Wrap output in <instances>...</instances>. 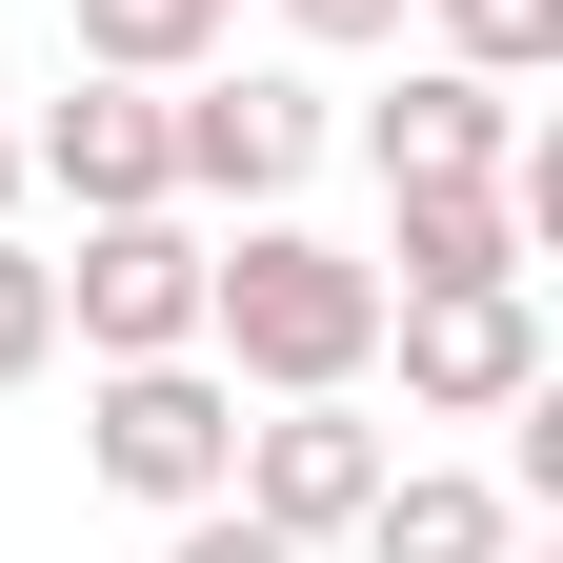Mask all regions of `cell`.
Here are the masks:
<instances>
[{
  "mask_svg": "<svg viewBox=\"0 0 563 563\" xmlns=\"http://www.w3.org/2000/svg\"><path fill=\"white\" fill-rule=\"evenodd\" d=\"M21 181H60L81 222H121V201H181V162H162V81H60L41 121H21Z\"/></svg>",
  "mask_w": 563,
  "mask_h": 563,
  "instance_id": "52a82bcc",
  "label": "cell"
},
{
  "mask_svg": "<svg viewBox=\"0 0 563 563\" xmlns=\"http://www.w3.org/2000/svg\"><path fill=\"white\" fill-rule=\"evenodd\" d=\"M504 483H483V463H383V504L363 523H342V563H504Z\"/></svg>",
  "mask_w": 563,
  "mask_h": 563,
  "instance_id": "30bf717a",
  "label": "cell"
},
{
  "mask_svg": "<svg viewBox=\"0 0 563 563\" xmlns=\"http://www.w3.org/2000/svg\"><path fill=\"white\" fill-rule=\"evenodd\" d=\"M201 363H222L242 402H322V383H363V363H383V262L262 201L242 242H201Z\"/></svg>",
  "mask_w": 563,
  "mask_h": 563,
  "instance_id": "6da1fadb",
  "label": "cell"
},
{
  "mask_svg": "<svg viewBox=\"0 0 563 563\" xmlns=\"http://www.w3.org/2000/svg\"><path fill=\"white\" fill-rule=\"evenodd\" d=\"M41 363H60V262L0 222V383H41Z\"/></svg>",
  "mask_w": 563,
  "mask_h": 563,
  "instance_id": "4fadbf2b",
  "label": "cell"
},
{
  "mask_svg": "<svg viewBox=\"0 0 563 563\" xmlns=\"http://www.w3.org/2000/svg\"><path fill=\"white\" fill-rule=\"evenodd\" d=\"M383 363H402L422 422H504L543 383V302H523V282H402V302H383Z\"/></svg>",
  "mask_w": 563,
  "mask_h": 563,
  "instance_id": "8992f818",
  "label": "cell"
},
{
  "mask_svg": "<svg viewBox=\"0 0 563 563\" xmlns=\"http://www.w3.org/2000/svg\"><path fill=\"white\" fill-rule=\"evenodd\" d=\"M443 21V60H483V81H543L563 60V0H422Z\"/></svg>",
  "mask_w": 563,
  "mask_h": 563,
  "instance_id": "7c38bea8",
  "label": "cell"
},
{
  "mask_svg": "<svg viewBox=\"0 0 563 563\" xmlns=\"http://www.w3.org/2000/svg\"><path fill=\"white\" fill-rule=\"evenodd\" d=\"M162 563H322V543H282V523H242V504H181Z\"/></svg>",
  "mask_w": 563,
  "mask_h": 563,
  "instance_id": "9a60e30c",
  "label": "cell"
},
{
  "mask_svg": "<svg viewBox=\"0 0 563 563\" xmlns=\"http://www.w3.org/2000/svg\"><path fill=\"white\" fill-rule=\"evenodd\" d=\"M81 463L121 483L141 523L222 504V463H242V383L201 363V342H162V363H101V383H81Z\"/></svg>",
  "mask_w": 563,
  "mask_h": 563,
  "instance_id": "7a4b0ae2",
  "label": "cell"
},
{
  "mask_svg": "<svg viewBox=\"0 0 563 563\" xmlns=\"http://www.w3.org/2000/svg\"><path fill=\"white\" fill-rule=\"evenodd\" d=\"M383 463H402V443H383V422H363V383H322V402H262V422H242V463H222V504L342 563V523L383 504Z\"/></svg>",
  "mask_w": 563,
  "mask_h": 563,
  "instance_id": "5b68a950",
  "label": "cell"
},
{
  "mask_svg": "<svg viewBox=\"0 0 563 563\" xmlns=\"http://www.w3.org/2000/svg\"><path fill=\"white\" fill-rule=\"evenodd\" d=\"M162 162H181V201L262 222V201H302V162H322V81L302 60H181L162 81Z\"/></svg>",
  "mask_w": 563,
  "mask_h": 563,
  "instance_id": "3957f363",
  "label": "cell"
},
{
  "mask_svg": "<svg viewBox=\"0 0 563 563\" xmlns=\"http://www.w3.org/2000/svg\"><path fill=\"white\" fill-rule=\"evenodd\" d=\"M523 141V81H483V60H402V81L363 101V162L383 181H504Z\"/></svg>",
  "mask_w": 563,
  "mask_h": 563,
  "instance_id": "ba28073f",
  "label": "cell"
},
{
  "mask_svg": "<svg viewBox=\"0 0 563 563\" xmlns=\"http://www.w3.org/2000/svg\"><path fill=\"white\" fill-rule=\"evenodd\" d=\"M402 21H422V0H282V41H302V60H383Z\"/></svg>",
  "mask_w": 563,
  "mask_h": 563,
  "instance_id": "5bb4252c",
  "label": "cell"
},
{
  "mask_svg": "<svg viewBox=\"0 0 563 563\" xmlns=\"http://www.w3.org/2000/svg\"><path fill=\"white\" fill-rule=\"evenodd\" d=\"M0 222H21V121H0Z\"/></svg>",
  "mask_w": 563,
  "mask_h": 563,
  "instance_id": "2e32d148",
  "label": "cell"
},
{
  "mask_svg": "<svg viewBox=\"0 0 563 563\" xmlns=\"http://www.w3.org/2000/svg\"><path fill=\"white\" fill-rule=\"evenodd\" d=\"M543 242H523V201L504 181H383V302L402 282H523Z\"/></svg>",
  "mask_w": 563,
  "mask_h": 563,
  "instance_id": "9c48e42d",
  "label": "cell"
},
{
  "mask_svg": "<svg viewBox=\"0 0 563 563\" xmlns=\"http://www.w3.org/2000/svg\"><path fill=\"white\" fill-rule=\"evenodd\" d=\"M504 563H563V543H523V523H504Z\"/></svg>",
  "mask_w": 563,
  "mask_h": 563,
  "instance_id": "e0dca14e",
  "label": "cell"
},
{
  "mask_svg": "<svg viewBox=\"0 0 563 563\" xmlns=\"http://www.w3.org/2000/svg\"><path fill=\"white\" fill-rule=\"evenodd\" d=\"M60 342H81V363H162V342H201V201H121V222L60 242Z\"/></svg>",
  "mask_w": 563,
  "mask_h": 563,
  "instance_id": "277c9868",
  "label": "cell"
},
{
  "mask_svg": "<svg viewBox=\"0 0 563 563\" xmlns=\"http://www.w3.org/2000/svg\"><path fill=\"white\" fill-rule=\"evenodd\" d=\"M60 21H81L101 81H181V60H222V41H242V0H60Z\"/></svg>",
  "mask_w": 563,
  "mask_h": 563,
  "instance_id": "8fae6325",
  "label": "cell"
}]
</instances>
